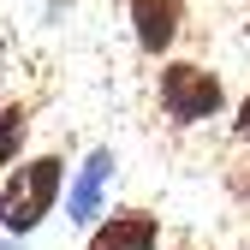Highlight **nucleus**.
I'll list each match as a JSON object with an SVG mask.
<instances>
[{
	"label": "nucleus",
	"instance_id": "nucleus-1",
	"mask_svg": "<svg viewBox=\"0 0 250 250\" xmlns=\"http://www.w3.org/2000/svg\"><path fill=\"white\" fill-rule=\"evenodd\" d=\"M60 185H66V161H60V155H36V161L12 167L6 191H0V227L18 232V238H24V232H36L48 214H54Z\"/></svg>",
	"mask_w": 250,
	"mask_h": 250
},
{
	"label": "nucleus",
	"instance_id": "nucleus-2",
	"mask_svg": "<svg viewBox=\"0 0 250 250\" xmlns=\"http://www.w3.org/2000/svg\"><path fill=\"white\" fill-rule=\"evenodd\" d=\"M227 102V89L214 72L191 66V60H173V66L161 72V107L179 119V125H197V119H214Z\"/></svg>",
	"mask_w": 250,
	"mask_h": 250
},
{
	"label": "nucleus",
	"instance_id": "nucleus-3",
	"mask_svg": "<svg viewBox=\"0 0 250 250\" xmlns=\"http://www.w3.org/2000/svg\"><path fill=\"white\" fill-rule=\"evenodd\" d=\"M155 244H161V221L149 208H119L89 232L83 250H155Z\"/></svg>",
	"mask_w": 250,
	"mask_h": 250
},
{
	"label": "nucleus",
	"instance_id": "nucleus-4",
	"mask_svg": "<svg viewBox=\"0 0 250 250\" xmlns=\"http://www.w3.org/2000/svg\"><path fill=\"white\" fill-rule=\"evenodd\" d=\"M113 149H89V161L78 167V185H72V197H66V221L89 227L102 214V197H107V179H113Z\"/></svg>",
	"mask_w": 250,
	"mask_h": 250
},
{
	"label": "nucleus",
	"instance_id": "nucleus-5",
	"mask_svg": "<svg viewBox=\"0 0 250 250\" xmlns=\"http://www.w3.org/2000/svg\"><path fill=\"white\" fill-rule=\"evenodd\" d=\"M131 30L143 54H167L179 36V0H131Z\"/></svg>",
	"mask_w": 250,
	"mask_h": 250
},
{
	"label": "nucleus",
	"instance_id": "nucleus-6",
	"mask_svg": "<svg viewBox=\"0 0 250 250\" xmlns=\"http://www.w3.org/2000/svg\"><path fill=\"white\" fill-rule=\"evenodd\" d=\"M24 131H30V107H24V102H6V107H0V173L18 167Z\"/></svg>",
	"mask_w": 250,
	"mask_h": 250
},
{
	"label": "nucleus",
	"instance_id": "nucleus-7",
	"mask_svg": "<svg viewBox=\"0 0 250 250\" xmlns=\"http://www.w3.org/2000/svg\"><path fill=\"white\" fill-rule=\"evenodd\" d=\"M232 131H238V137H244V143H250V96H244V102H238V119H232Z\"/></svg>",
	"mask_w": 250,
	"mask_h": 250
},
{
	"label": "nucleus",
	"instance_id": "nucleus-8",
	"mask_svg": "<svg viewBox=\"0 0 250 250\" xmlns=\"http://www.w3.org/2000/svg\"><path fill=\"white\" fill-rule=\"evenodd\" d=\"M0 250H18V244H12V238H0Z\"/></svg>",
	"mask_w": 250,
	"mask_h": 250
}]
</instances>
